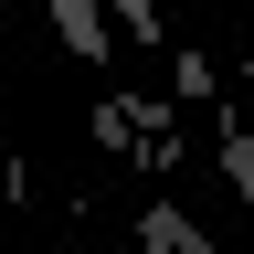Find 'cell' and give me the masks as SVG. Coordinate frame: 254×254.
<instances>
[{
  "mask_svg": "<svg viewBox=\"0 0 254 254\" xmlns=\"http://www.w3.org/2000/svg\"><path fill=\"white\" fill-rule=\"evenodd\" d=\"M53 32H64V43H74L85 64H106V21H95L85 0H64V11H53Z\"/></svg>",
  "mask_w": 254,
  "mask_h": 254,
  "instance_id": "6da1fadb",
  "label": "cell"
}]
</instances>
